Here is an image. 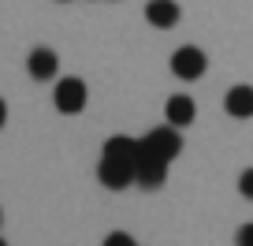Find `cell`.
<instances>
[{"label":"cell","instance_id":"cell-6","mask_svg":"<svg viewBox=\"0 0 253 246\" xmlns=\"http://www.w3.org/2000/svg\"><path fill=\"white\" fill-rule=\"evenodd\" d=\"M101 157H116V160H126V164L138 168V157H142V138H130V135H112L104 142V153Z\"/></svg>","mask_w":253,"mask_h":246},{"label":"cell","instance_id":"cell-4","mask_svg":"<svg viewBox=\"0 0 253 246\" xmlns=\"http://www.w3.org/2000/svg\"><path fill=\"white\" fill-rule=\"evenodd\" d=\"M52 101L63 116H75V112L86 108V82L82 79H60L52 90Z\"/></svg>","mask_w":253,"mask_h":246},{"label":"cell","instance_id":"cell-3","mask_svg":"<svg viewBox=\"0 0 253 246\" xmlns=\"http://www.w3.org/2000/svg\"><path fill=\"white\" fill-rule=\"evenodd\" d=\"M134 164H126V160H116V157H101V164H97V179H101V187H108V191H126L130 183H134Z\"/></svg>","mask_w":253,"mask_h":246},{"label":"cell","instance_id":"cell-17","mask_svg":"<svg viewBox=\"0 0 253 246\" xmlns=\"http://www.w3.org/2000/svg\"><path fill=\"white\" fill-rule=\"evenodd\" d=\"M63 4H67V0H63Z\"/></svg>","mask_w":253,"mask_h":246},{"label":"cell","instance_id":"cell-14","mask_svg":"<svg viewBox=\"0 0 253 246\" xmlns=\"http://www.w3.org/2000/svg\"><path fill=\"white\" fill-rule=\"evenodd\" d=\"M4 119H8V104H4V97H0V127H4Z\"/></svg>","mask_w":253,"mask_h":246},{"label":"cell","instance_id":"cell-13","mask_svg":"<svg viewBox=\"0 0 253 246\" xmlns=\"http://www.w3.org/2000/svg\"><path fill=\"white\" fill-rule=\"evenodd\" d=\"M235 246H253V224H242L235 231Z\"/></svg>","mask_w":253,"mask_h":246},{"label":"cell","instance_id":"cell-8","mask_svg":"<svg viewBox=\"0 0 253 246\" xmlns=\"http://www.w3.org/2000/svg\"><path fill=\"white\" fill-rule=\"evenodd\" d=\"M164 116H168L171 127H186V123H194V116H198V104L190 101L186 94H175V97H168Z\"/></svg>","mask_w":253,"mask_h":246},{"label":"cell","instance_id":"cell-5","mask_svg":"<svg viewBox=\"0 0 253 246\" xmlns=\"http://www.w3.org/2000/svg\"><path fill=\"white\" fill-rule=\"evenodd\" d=\"M168 179V160L153 157V153L142 149V157H138V172H134V183L142 187V191H160Z\"/></svg>","mask_w":253,"mask_h":246},{"label":"cell","instance_id":"cell-1","mask_svg":"<svg viewBox=\"0 0 253 246\" xmlns=\"http://www.w3.org/2000/svg\"><path fill=\"white\" fill-rule=\"evenodd\" d=\"M142 149L171 164V160L182 153V135H179V127H171V123H168V127H153L149 135H142Z\"/></svg>","mask_w":253,"mask_h":246},{"label":"cell","instance_id":"cell-10","mask_svg":"<svg viewBox=\"0 0 253 246\" xmlns=\"http://www.w3.org/2000/svg\"><path fill=\"white\" fill-rule=\"evenodd\" d=\"M223 108L235 119H250L253 116V86H231L223 97Z\"/></svg>","mask_w":253,"mask_h":246},{"label":"cell","instance_id":"cell-2","mask_svg":"<svg viewBox=\"0 0 253 246\" xmlns=\"http://www.w3.org/2000/svg\"><path fill=\"white\" fill-rule=\"evenodd\" d=\"M205 67H209L205 52L194 49V45H182V49L171 52V71H175V79H182V82H198L201 75H205Z\"/></svg>","mask_w":253,"mask_h":246},{"label":"cell","instance_id":"cell-7","mask_svg":"<svg viewBox=\"0 0 253 246\" xmlns=\"http://www.w3.org/2000/svg\"><path fill=\"white\" fill-rule=\"evenodd\" d=\"M26 71H30V79L48 82V79H56V71H60V56H56L52 49H34L30 60H26Z\"/></svg>","mask_w":253,"mask_h":246},{"label":"cell","instance_id":"cell-12","mask_svg":"<svg viewBox=\"0 0 253 246\" xmlns=\"http://www.w3.org/2000/svg\"><path fill=\"white\" fill-rule=\"evenodd\" d=\"M104 246H138V243L126 235V231H112V235L104 239Z\"/></svg>","mask_w":253,"mask_h":246},{"label":"cell","instance_id":"cell-11","mask_svg":"<svg viewBox=\"0 0 253 246\" xmlns=\"http://www.w3.org/2000/svg\"><path fill=\"white\" fill-rule=\"evenodd\" d=\"M238 194H242L246 201H253V168H246V172L238 175Z\"/></svg>","mask_w":253,"mask_h":246},{"label":"cell","instance_id":"cell-9","mask_svg":"<svg viewBox=\"0 0 253 246\" xmlns=\"http://www.w3.org/2000/svg\"><path fill=\"white\" fill-rule=\"evenodd\" d=\"M179 15H182V11H179L175 0H149V4H145V19H149L157 30L175 26V23H179Z\"/></svg>","mask_w":253,"mask_h":246},{"label":"cell","instance_id":"cell-16","mask_svg":"<svg viewBox=\"0 0 253 246\" xmlns=\"http://www.w3.org/2000/svg\"><path fill=\"white\" fill-rule=\"evenodd\" d=\"M0 220H4V213H0Z\"/></svg>","mask_w":253,"mask_h":246},{"label":"cell","instance_id":"cell-15","mask_svg":"<svg viewBox=\"0 0 253 246\" xmlns=\"http://www.w3.org/2000/svg\"><path fill=\"white\" fill-rule=\"evenodd\" d=\"M0 246H8V243H4V239H0Z\"/></svg>","mask_w":253,"mask_h":246}]
</instances>
